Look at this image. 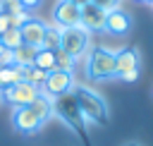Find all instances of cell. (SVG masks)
I'll list each match as a JSON object with an SVG mask.
<instances>
[{
    "mask_svg": "<svg viewBox=\"0 0 153 146\" xmlns=\"http://www.w3.org/2000/svg\"><path fill=\"white\" fill-rule=\"evenodd\" d=\"M74 98H76V105L81 110V117H84V124L91 122L96 127H105L108 124V103L100 93H96L93 89H86V86H74L72 89Z\"/></svg>",
    "mask_w": 153,
    "mask_h": 146,
    "instance_id": "1",
    "label": "cell"
},
{
    "mask_svg": "<svg viewBox=\"0 0 153 146\" xmlns=\"http://www.w3.org/2000/svg\"><path fill=\"white\" fill-rule=\"evenodd\" d=\"M86 77L93 81L115 79V53L103 45L91 48L86 55Z\"/></svg>",
    "mask_w": 153,
    "mask_h": 146,
    "instance_id": "2",
    "label": "cell"
},
{
    "mask_svg": "<svg viewBox=\"0 0 153 146\" xmlns=\"http://www.w3.org/2000/svg\"><path fill=\"white\" fill-rule=\"evenodd\" d=\"M53 115L62 117V122H67V127H72L79 134H84V117H81V110H79L76 98H74L72 91L53 98Z\"/></svg>",
    "mask_w": 153,
    "mask_h": 146,
    "instance_id": "3",
    "label": "cell"
},
{
    "mask_svg": "<svg viewBox=\"0 0 153 146\" xmlns=\"http://www.w3.org/2000/svg\"><path fill=\"white\" fill-rule=\"evenodd\" d=\"M60 50L72 55L74 60L84 57L88 50V31L84 26H69L60 31Z\"/></svg>",
    "mask_w": 153,
    "mask_h": 146,
    "instance_id": "4",
    "label": "cell"
},
{
    "mask_svg": "<svg viewBox=\"0 0 153 146\" xmlns=\"http://www.w3.org/2000/svg\"><path fill=\"white\" fill-rule=\"evenodd\" d=\"M74 86H76V81H74V74H72V72L53 69V72H48V77H45V81H43V86H41V93L53 101V98H57V96H62V93H69Z\"/></svg>",
    "mask_w": 153,
    "mask_h": 146,
    "instance_id": "5",
    "label": "cell"
},
{
    "mask_svg": "<svg viewBox=\"0 0 153 146\" xmlns=\"http://www.w3.org/2000/svg\"><path fill=\"white\" fill-rule=\"evenodd\" d=\"M0 96H2L7 103H12L14 108H29V105L41 96V89L33 86V84H29V81H19V84H12V86L2 89Z\"/></svg>",
    "mask_w": 153,
    "mask_h": 146,
    "instance_id": "6",
    "label": "cell"
},
{
    "mask_svg": "<svg viewBox=\"0 0 153 146\" xmlns=\"http://www.w3.org/2000/svg\"><path fill=\"white\" fill-rule=\"evenodd\" d=\"M79 19H81V7L69 2V0H57L55 7H53V22L62 29H69V26H79Z\"/></svg>",
    "mask_w": 153,
    "mask_h": 146,
    "instance_id": "7",
    "label": "cell"
},
{
    "mask_svg": "<svg viewBox=\"0 0 153 146\" xmlns=\"http://www.w3.org/2000/svg\"><path fill=\"white\" fill-rule=\"evenodd\" d=\"M134 69H141V55H139V48L136 45H124L115 53V77L120 79L122 74L127 72H134Z\"/></svg>",
    "mask_w": 153,
    "mask_h": 146,
    "instance_id": "8",
    "label": "cell"
},
{
    "mask_svg": "<svg viewBox=\"0 0 153 146\" xmlns=\"http://www.w3.org/2000/svg\"><path fill=\"white\" fill-rule=\"evenodd\" d=\"M105 17L108 12L96 7L93 2L84 5L81 7V19H79V26H84L88 34H96V31H105Z\"/></svg>",
    "mask_w": 153,
    "mask_h": 146,
    "instance_id": "9",
    "label": "cell"
},
{
    "mask_svg": "<svg viewBox=\"0 0 153 146\" xmlns=\"http://www.w3.org/2000/svg\"><path fill=\"white\" fill-rule=\"evenodd\" d=\"M12 127H14L19 134H36V132H41L43 122H41L29 108H14V110H12Z\"/></svg>",
    "mask_w": 153,
    "mask_h": 146,
    "instance_id": "10",
    "label": "cell"
},
{
    "mask_svg": "<svg viewBox=\"0 0 153 146\" xmlns=\"http://www.w3.org/2000/svg\"><path fill=\"white\" fill-rule=\"evenodd\" d=\"M22 41L31 48H41L43 45V34H45V22L38 19V17H31L22 29Z\"/></svg>",
    "mask_w": 153,
    "mask_h": 146,
    "instance_id": "11",
    "label": "cell"
},
{
    "mask_svg": "<svg viewBox=\"0 0 153 146\" xmlns=\"http://www.w3.org/2000/svg\"><path fill=\"white\" fill-rule=\"evenodd\" d=\"M129 29H131V17H129L124 10H112V12H108V17H105V31H108V34H112V36H124Z\"/></svg>",
    "mask_w": 153,
    "mask_h": 146,
    "instance_id": "12",
    "label": "cell"
},
{
    "mask_svg": "<svg viewBox=\"0 0 153 146\" xmlns=\"http://www.w3.org/2000/svg\"><path fill=\"white\" fill-rule=\"evenodd\" d=\"M29 110H31L41 122H48V120L53 117V101H50L48 96H43V93H41V96L29 105Z\"/></svg>",
    "mask_w": 153,
    "mask_h": 146,
    "instance_id": "13",
    "label": "cell"
},
{
    "mask_svg": "<svg viewBox=\"0 0 153 146\" xmlns=\"http://www.w3.org/2000/svg\"><path fill=\"white\" fill-rule=\"evenodd\" d=\"M36 53H38V48H31V45L22 43L19 48L12 50V55H14V65H19V67H33Z\"/></svg>",
    "mask_w": 153,
    "mask_h": 146,
    "instance_id": "14",
    "label": "cell"
},
{
    "mask_svg": "<svg viewBox=\"0 0 153 146\" xmlns=\"http://www.w3.org/2000/svg\"><path fill=\"white\" fill-rule=\"evenodd\" d=\"M60 31H62V26H57L55 22H45V34H43V45L41 48H45V50H57L60 48Z\"/></svg>",
    "mask_w": 153,
    "mask_h": 146,
    "instance_id": "15",
    "label": "cell"
},
{
    "mask_svg": "<svg viewBox=\"0 0 153 146\" xmlns=\"http://www.w3.org/2000/svg\"><path fill=\"white\" fill-rule=\"evenodd\" d=\"M33 67H38V69H43V72H53V69H55V50L38 48L36 60H33Z\"/></svg>",
    "mask_w": 153,
    "mask_h": 146,
    "instance_id": "16",
    "label": "cell"
},
{
    "mask_svg": "<svg viewBox=\"0 0 153 146\" xmlns=\"http://www.w3.org/2000/svg\"><path fill=\"white\" fill-rule=\"evenodd\" d=\"M19 81H22V72H19L17 65H12V67H0V91L7 89V86H12V84H19Z\"/></svg>",
    "mask_w": 153,
    "mask_h": 146,
    "instance_id": "17",
    "label": "cell"
},
{
    "mask_svg": "<svg viewBox=\"0 0 153 146\" xmlns=\"http://www.w3.org/2000/svg\"><path fill=\"white\" fill-rule=\"evenodd\" d=\"M0 41H2V45L7 48V50H14V48H19L24 41H22V31L19 29H14V26H10L5 34H0Z\"/></svg>",
    "mask_w": 153,
    "mask_h": 146,
    "instance_id": "18",
    "label": "cell"
},
{
    "mask_svg": "<svg viewBox=\"0 0 153 146\" xmlns=\"http://www.w3.org/2000/svg\"><path fill=\"white\" fill-rule=\"evenodd\" d=\"M74 65H76V60L72 57V55H67L65 50H55V69H60V72H72L74 69Z\"/></svg>",
    "mask_w": 153,
    "mask_h": 146,
    "instance_id": "19",
    "label": "cell"
},
{
    "mask_svg": "<svg viewBox=\"0 0 153 146\" xmlns=\"http://www.w3.org/2000/svg\"><path fill=\"white\" fill-rule=\"evenodd\" d=\"M96 7H100V10H105V12H112V10H120V2L122 0H91Z\"/></svg>",
    "mask_w": 153,
    "mask_h": 146,
    "instance_id": "20",
    "label": "cell"
},
{
    "mask_svg": "<svg viewBox=\"0 0 153 146\" xmlns=\"http://www.w3.org/2000/svg\"><path fill=\"white\" fill-rule=\"evenodd\" d=\"M12 65H14V55H12V50L2 48V50H0V67H12Z\"/></svg>",
    "mask_w": 153,
    "mask_h": 146,
    "instance_id": "21",
    "label": "cell"
},
{
    "mask_svg": "<svg viewBox=\"0 0 153 146\" xmlns=\"http://www.w3.org/2000/svg\"><path fill=\"white\" fill-rule=\"evenodd\" d=\"M139 72H141V69H134V72H127V74H122L120 79H122V81H127V84H131V81H136V79H139Z\"/></svg>",
    "mask_w": 153,
    "mask_h": 146,
    "instance_id": "22",
    "label": "cell"
},
{
    "mask_svg": "<svg viewBox=\"0 0 153 146\" xmlns=\"http://www.w3.org/2000/svg\"><path fill=\"white\" fill-rule=\"evenodd\" d=\"M19 2H22V7H24V10H29V12H31V10H36L43 0H19Z\"/></svg>",
    "mask_w": 153,
    "mask_h": 146,
    "instance_id": "23",
    "label": "cell"
},
{
    "mask_svg": "<svg viewBox=\"0 0 153 146\" xmlns=\"http://www.w3.org/2000/svg\"><path fill=\"white\" fill-rule=\"evenodd\" d=\"M10 29V14L5 12V14H0V34H5Z\"/></svg>",
    "mask_w": 153,
    "mask_h": 146,
    "instance_id": "24",
    "label": "cell"
},
{
    "mask_svg": "<svg viewBox=\"0 0 153 146\" xmlns=\"http://www.w3.org/2000/svg\"><path fill=\"white\" fill-rule=\"evenodd\" d=\"M69 2H74V5H79V7H84V5H88L91 0H69Z\"/></svg>",
    "mask_w": 153,
    "mask_h": 146,
    "instance_id": "25",
    "label": "cell"
},
{
    "mask_svg": "<svg viewBox=\"0 0 153 146\" xmlns=\"http://www.w3.org/2000/svg\"><path fill=\"white\" fill-rule=\"evenodd\" d=\"M0 14H5V0H0Z\"/></svg>",
    "mask_w": 153,
    "mask_h": 146,
    "instance_id": "26",
    "label": "cell"
},
{
    "mask_svg": "<svg viewBox=\"0 0 153 146\" xmlns=\"http://www.w3.org/2000/svg\"><path fill=\"white\" fill-rule=\"evenodd\" d=\"M146 2H148V5H151V7H153V0H146Z\"/></svg>",
    "mask_w": 153,
    "mask_h": 146,
    "instance_id": "27",
    "label": "cell"
},
{
    "mask_svg": "<svg viewBox=\"0 0 153 146\" xmlns=\"http://www.w3.org/2000/svg\"><path fill=\"white\" fill-rule=\"evenodd\" d=\"M2 48H5V45H2V41H0V50H2Z\"/></svg>",
    "mask_w": 153,
    "mask_h": 146,
    "instance_id": "28",
    "label": "cell"
},
{
    "mask_svg": "<svg viewBox=\"0 0 153 146\" xmlns=\"http://www.w3.org/2000/svg\"><path fill=\"white\" fill-rule=\"evenodd\" d=\"M127 146H139V144H127Z\"/></svg>",
    "mask_w": 153,
    "mask_h": 146,
    "instance_id": "29",
    "label": "cell"
},
{
    "mask_svg": "<svg viewBox=\"0 0 153 146\" xmlns=\"http://www.w3.org/2000/svg\"><path fill=\"white\" fill-rule=\"evenodd\" d=\"M0 101H2V96H0Z\"/></svg>",
    "mask_w": 153,
    "mask_h": 146,
    "instance_id": "30",
    "label": "cell"
},
{
    "mask_svg": "<svg viewBox=\"0 0 153 146\" xmlns=\"http://www.w3.org/2000/svg\"><path fill=\"white\" fill-rule=\"evenodd\" d=\"M143 2H146V0H143Z\"/></svg>",
    "mask_w": 153,
    "mask_h": 146,
    "instance_id": "31",
    "label": "cell"
}]
</instances>
